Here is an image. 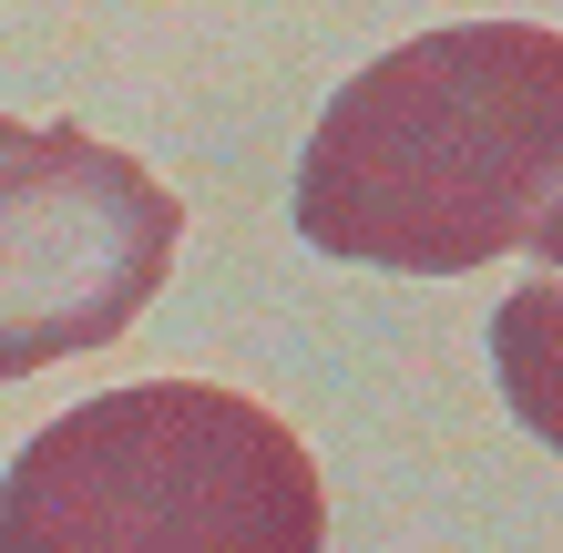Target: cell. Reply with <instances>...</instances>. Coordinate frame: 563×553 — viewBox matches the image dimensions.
Returning a JSON list of instances; mask_svg holds the SVG:
<instances>
[{"instance_id":"3957f363","label":"cell","mask_w":563,"mask_h":553,"mask_svg":"<svg viewBox=\"0 0 563 553\" xmlns=\"http://www.w3.org/2000/svg\"><path fill=\"white\" fill-rule=\"evenodd\" d=\"M185 206L82 123L0 113V379L113 349L154 308Z\"/></svg>"},{"instance_id":"7a4b0ae2","label":"cell","mask_w":563,"mask_h":553,"mask_svg":"<svg viewBox=\"0 0 563 553\" xmlns=\"http://www.w3.org/2000/svg\"><path fill=\"white\" fill-rule=\"evenodd\" d=\"M0 553H328V493L267 400L134 379L21 441Z\"/></svg>"},{"instance_id":"6da1fadb","label":"cell","mask_w":563,"mask_h":553,"mask_svg":"<svg viewBox=\"0 0 563 553\" xmlns=\"http://www.w3.org/2000/svg\"><path fill=\"white\" fill-rule=\"evenodd\" d=\"M563 42L543 21H451L328 92L297 154V236L389 277H472L553 256Z\"/></svg>"}]
</instances>
